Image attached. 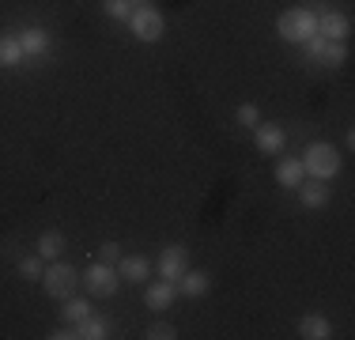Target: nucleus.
<instances>
[{
	"mask_svg": "<svg viewBox=\"0 0 355 340\" xmlns=\"http://www.w3.org/2000/svg\"><path fill=\"white\" fill-rule=\"evenodd\" d=\"M276 34L284 42H291V46H302L310 34H318V12H310V8H287L276 19Z\"/></svg>",
	"mask_w": 355,
	"mask_h": 340,
	"instance_id": "obj_1",
	"label": "nucleus"
},
{
	"mask_svg": "<svg viewBox=\"0 0 355 340\" xmlns=\"http://www.w3.org/2000/svg\"><path fill=\"white\" fill-rule=\"evenodd\" d=\"M125 23H129L132 38L144 42V46H155V42H163V34H166L163 12H159V8H151V4H137V8H132V15H129Z\"/></svg>",
	"mask_w": 355,
	"mask_h": 340,
	"instance_id": "obj_2",
	"label": "nucleus"
},
{
	"mask_svg": "<svg viewBox=\"0 0 355 340\" xmlns=\"http://www.w3.org/2000/svg\"><path fill=\"white\" fill-rule=\"evenodd\" d=\"M302 170H306V178H318V182H329V178L340 174V151L333 148V144H310L306 155H302Z\"/></svg>",
	"mask_w": 355,
	"mask_h": 340,
	"instance_id": "obj_3",
	"label": "nucleus"
},
{
	"mask_svg": "<svg viewBox=\"0 0 355 340\" xmlns=\"http://www.w3.org/2000/svg\"><path fill=\"white\" fill-rule=\"evenodd\" d=\"M76 284H80V272L72 265H64L61 257L42 272V287H46L49 299H69V295H76Z\"/></svg>",
	"mask_w": 355,
	"mask_h": 340,
	"instance_id": "obj_4",
	"label": "nucleus"
},
{
	"mask_svg": "<svg viewBox=\"0 0 355 340\" xmlns=\"http://www.w3.org/2000/svg\"><path fill=\"white\" fill-rule=\"evenodd\" d=\"M83 284H87V291L95 295V299H110V295L117 291V284H121V276H117V265L95 261V265L83 272Z\"/></svg>",
	"mask_w": 355,
	"mask_h": 340,
	"instance_id": "obj_5",
	"label": "nucleus"
},
{
	"mask_svg": "<svg viewBox=\"0 0 355 340\" xmlns=\"http://www.w3.org/2000/svg\"><path fill=\"white\" fill-rule=\"evenodd\" d=\"M155 269H159V276H163V280L178 284V280H182V272L189 269V253H185V246H166V250L159 253Z\"/></svg>",
	"mask_w": 355,
	"mask_h": 340,
	"instance_id": "obj_6",
	"label": "nucleus"
},
{
	"mask_svg": "<svg viewBox=\"0 0 355 340\" xmlns=\"http://www.w3.org/2000/svg\"><path fill=\"white\" fill-rule=\"evenodd\" d=\"M117 276H121L125 284H144V280L151 276V261L144 257V253H129V257L117 261Z\"/></svg>",
	"mask_w": 355,
	"mask_h": 340,
	"instance_id": "obj_7",
	"label": "nucleus"
},
{
	"mask_svg": "<svg viewBox=\"0 0 355 340\" xmlns=\"http://www.w3.org/2000/svg\"><path fill=\"white\" fill-rule=\"evenodd\" d=\"M348 31H352V23H348L344 12H321L318 15V34H325L329 42H344Z\"/></svg>",
	"mask_w": 355,
	"mask_h": 340,
	"instance_id": "obj_8",
	"label": "nucleus"
},
{
	"mask_svg": "<svg viewBox=\"0 0 355 340\" xmlns=\"http://www.w3.org/2000/svg\"><path fill=\"white\" fill-rule=\"evenodd\" d=\"M253 144H257V151H265V155H276V151H284L287 133L280 125H257V129H253Z\"/></svg>",
	"mask_w": 355,
	"mask_h": 340,
	"instance_id": "obj_9",
	"label": "nucleus"
},
{
	"mask_svg": "<svg viewBox=\"0 0 355 340\" xmlns=\"http://www.w3.org/2000/svg\"><path fill=\"white\" fill-rule=\"evenodd\" d=\"M174 299H178V284H171V280L159 276L155 284L148 287V299H144V303H148L155 314H163V310H171V306H174Z\"/></svg>",
	"mask_w": 355,
	"mask_h": 340,
	"instance_id": "obj_10",
	"label": "nucleus"
},
{
	"mask_svg": "<svg viewBox=\"0 0 355 340\" xmlns=\"http://www.w3.org/2000/svg\"><path fill=\"white\" fill-rule=\"evenodd\" d=\"M295 189H299L302 208H325V204H329V182H318V178H310V182H306V178H302Z\"/></svg>",
	"mask_w": 355,
	"mask_h": 340,
	"instance_id": "obj_11",
	"label": "nucleus"
},
{
	"mask_svg": "<svg viewBox=\"0 0 355 340\" xmlns=\"http://www.w3.org/2000/svg\"><path fill=\"white\" fill-rule=\"evenodd\" d=\"M299 337L302 340H325V337H333V325H329L325 314H302L299 318Z\"/></svg>",
	"mask_w": 355,
	"mask_h": 340,
	"instance_id": "obj_12",
	"label": "nucleus"
},
{
	"mask_svg": "<svg viewBox=\"0 0 355 340\" xmlns=\"http://www.w3.org/2000/svg\"><path fill=\"white\" fill-rule=\"evenodd\" d=\"M208 287H212V280L205 276V272H182V280H178V291L185 295V299H200V295H208Z\"/></svg>",
	"mask_w": 355,
	"mask_h": 340,
	"instance_id": "obj_13",
	"label": "nucleus"
},
{
	"mask_svg": "<svg viewBox=\"0 0 355 340\" xmlns=\"http://www.w3.org/2000/svg\"><path fill=\"white\" fill-rule=\"evenodd\" d=\"M19 46H23V57H42L49 53V34L42 27H27L19 34Z\"/></svg>",
	"mask_w": 355,
	"mask_h": 340,
	"instance_id": "obj_14",
	"label": "nucleus"
},
{
	"mask_svg": "<svg viewBox=\"0 0 355 340\" xmlns=\"http://www.w3.org/2000/svg\"><path fill=\"white\" fill-rule=\"evenodd\" d=\"M302 178H306V170H302V159H280V163H276V182H280L284 189H295Z\"/></svg>",
	"mask_w": 355,
	"mask_h": 340,
	"instance_id": "obj_15",
	"label": "nucleus"
},
{
	"mask_svg": "<svg viewBox=\"0 0 355 340\" xmlns=\"http://www.w3.org/2000/svg\"><path fill=\"white\" fill-rule=\"evenodd\" d=\"M23 57V46H19V34H0V68H15Z\"/></svg>",
	"mask_w": 355,
	"mask_h": 340,
	"instance_id": "obj_16",
	"label": "nucleus"
},
{
	"mask_svg": "<svg viewBox=\"0 0 355 340\" xmlns=\"http://www.w3.org/2000/svg\"><path fill=\"white\" fill-rule=\"evenodd\" d=\"M64 253V235L61 231H46L38 238V257H46V261H57Z\"/></svg>",
	"mask_w": 355,
	"mask_h": 340,
	"instance_id": "obj_17",
	"label": "nucleus"
},
{
	"mask_svg": "<svg viewBox=\"0 0 355 340\" xmlns=\"http://www.w3.org/2000/svg\"><path fill=\"white\" fill-rule=\"evenodd\" d=\"M103 337H110V325L103 318H95V314L76 325V340H103Z\"/></svg>",
	"mask_w": 355,
	"mask_h": 340,
	"instance_id": "obj_18",
	"label": "nucleus"
},
{
	"mask_svg": "<svg viewBox=\"0 0 355 340\" xmlns=\"http://www.w3.org/2000/svg\"><path fill=\"white\" fill-rule=\"evenodd\" d=\"M91 314H95V310H91V299H72V295L64 299V310H61V318L69 321V325H80L83 318H91Z\"/></svg>",
	"mask_w": 355,
	"mask_h": 340,
	"instance_id": "obj_19",
	"label": "nucleus"
},
{
	"mask_svg": "<svg viewBox=\"0 0 355 340\" xmlns=\"http://www.w3.org/2000/svg\"><path fill=\"white\" fill-rule=\"evenodd\" d=\"M318 61L344 65V61H348V46H344V42H325V46H321V53H318Z\"/></svg>",
	"mask_w": 355,
	"mask_h": 340,
	"instance_id": "obj_20",
	"label": "nucleus"
},
{
	"mask_svg": "<svg viewBox=\"0 0 355 340\" xmlns=\"http://www.w3.org/2000/svg\"><path fill=\"white\" fill-rule=\"evenodd\" d=\"M132 0H103V12L110 15V19H129L132 15Z\"/></svg>",
	"mask_w": 355,
	"mask_h": 340,
	"instance_id": "obj_21",
	"label": "nucleus"
},
{
	"mask_svg": "<svg viewBox=\"0 0 355 340\" xmlns=\"http://www.w3.org/2000/svg\"><path fill=\"white\" fill-rule=\"evenodd\" d=\"M42 272H46V269H42L38 257H23V261H19V276L31 280V284H35V280H42Z\"/></svg>",
	"mask_w": 355,
	"mask_h": 340,
	"instance_id": "obj_22",
	"label": "nucleus"
},
{
	"mask_svg": "<svg viewBox=\"0 0 355 340\" xmlns=\"http://www.w3.org/2000/svg\"><path fill=\"white\" fill-rule=\"evenodd\" d=\"M148 340H174L178 329L171 325V321H155V325H148V333H144Z\"/></svg>",
	"mask_w": 355,
	"mask_h": 340,
	"instance_id": "obj_23",
	"label": "nucleus"
},
{
	"mask_svg": "<svg viewBox=\"0 0 355 340\" xmlns=\"http://www.w3.org/2000/svg\"><path fill=\"white\" fill-rule=\"evenodd\" d=\"M239 121H242V129H257V125H261V114H257L253 102H242V106H239Z\"/></svg>",
	"mask_w": 355,
	"mask_h": 340,
	"instance_id": "obj_24",
	"label": "nucleus"
},
{
	"mask_svg": "<svg viewBox=\"0 0 355 340\" xmlns=\"http://www.w3.org/2000/svg\"><path fill=\"white\" fill-rule=\"evenodd\" d=\"M98 261L117 265V261H121V246H117V242H103V246H98Z\"/></svg>",
	"mask_w": 355,
	"mask_h": 340,
	"instance_id": "obj_25",
	"label": "nucleus"
}]
</instances>
